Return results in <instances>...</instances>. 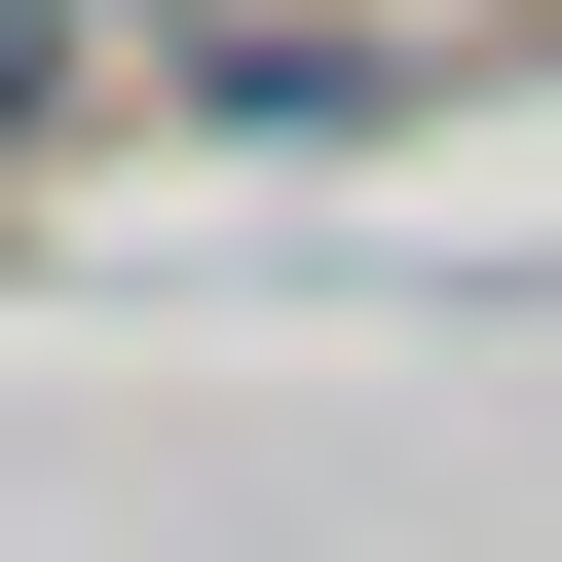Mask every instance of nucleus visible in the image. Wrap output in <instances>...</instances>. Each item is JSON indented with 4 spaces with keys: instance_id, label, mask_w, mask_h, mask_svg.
<instances>
[{
    "instance_id": "f257e3e1",
    "label": "nucleus",
    "mask_w": 562,
    "mask_h": 562,
    "mask_svg": "<svg viewBox=\"0 0 562 562\" xmlns=\"http://www.w3.org/2000/svg\"><path fill=\"white\" fill-rule=\"evenodd\" d=\"M38 113H76V0H0V150H38Z\"/></svg>"
}]
</instances>
